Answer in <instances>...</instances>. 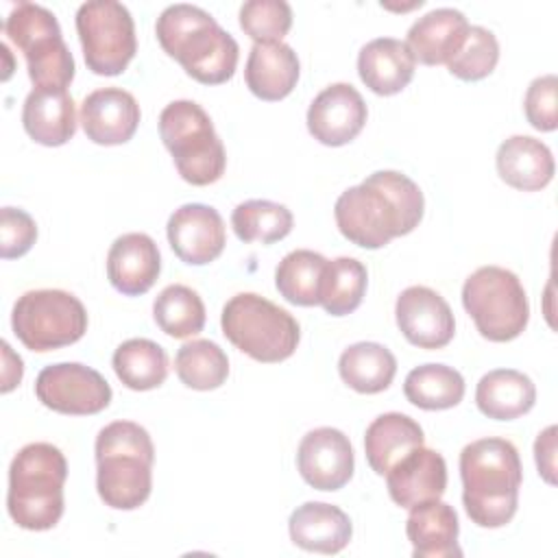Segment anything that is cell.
<instances>
[{"mask_svg":"<svg viewBox=\"0 0 558 558\" xmlns=\"http://www.w3.org/2000/svg\"><path fill=\"white\" fill-rule=\"evenodd\" d=\"M423 209V192L408 174L377 170L338 196L333 216L349 242L362 248H381L392 238L414 231Z\"/></svg>","mask_w":558,"mask_h":558,"instance_id":"1","label":"cell"},{"mask_svg":"<svg viewBox=\"0 0 558 558\" xmlns=\"http://www.w3.org/2000/svg\"><path fill=\"white\" fill-rule=\"evenodd\" d=\"M462 504L480 527L510 523L519 506L523 480L517 447L506 438H480L460 453Z\"/></svg>","mask_w":558,"mask_h":558,"instance_id":"2","label":"cell"},{"mask_svg":"<svg viewBox=\"0 0 558 558\" xmlns=\"http://www.w3.org/2000/svg\"><path fill=\"white\" fill-rule=\"evenodd\" d=\"M157 41L183 70L203 85H220L235 72L240 48L205 9L196 4H170L155 24Z\"/></svg>","mask_w":558,"mask_h":558,"instance_id":"3","label":"cell"},{"mask_svg":"<svg viewBox=\"0 0 558 558\" xmlns=\"http://www.w3.org/2000/svg\"><path fill=\"white\" fill-rule=\"evenodd\" d=\"M96 488L105 506L140 508L153 488L155 447L148 432L133 421H113L96 436Z\"/></svg>","mask_w":558,"mask_h":558,"instance_id":"4","label":"cell"},{"mask_svg":"<svg viewBox=\"0 0 558 558\" xmlns=\"http://www.w3.org/2000/svg\"><path fill=\"white\" fill-rule=\"evenodd\" d=\"M68 462L50 442L24 445L9 466L7 510L13 523L24 530L44 532L63 514V484Z\"/></svg>","mask_w":558,"mask_h":558,"instance_id":"5","label":"cell"},{"mask_svg":"<svg viewBox=\"0 0 558 558\" xmlns=\"http://www.w3.org/2000/svg\"><path fill=\"white\" fill-rule=\"evenodd\" d=\"M220 325L235 349L264 364L288 360L301 338L296 318L255 292L231 296L222 307Z\"/></svg>","mask_w":558,"mask_h":558,"instance_id":"6","label":"cell"},{"mask_svg":"<svg viewBox=\"0 0 558 558\" xmlns=\"http://www.w3.org/2000/svg\"><path fill=\"white\" fill-rule=\"evenodd\" d=\"M159 135L177 172L192 185L216 183L227 166L222 140L211 118L194 100H172L159 113Z\"/></svg>","mask_w":558,"mask_h":558,"instance_id":"7","label":"cell"},{"mask_svg":"<svg viewBox=\"0 0 558 558\" xmlns=\"http://www.w3.org/2000/svg\"><path fill=\"white\" fill-rule=\"evenodd\" d=\"M2 28L24 54L28 76L37 89H65L72 83L74 59L52 11L35 2H17Z\"/></svg>","mask_w":558,"mask_h":558,"instance_id":"8","label":"cell"},{"mask_svg":"<svg viewBox=\"0 0 558 558\" xmlns=\"http://www.w3.org/2000/svg\"><path fill=\"white\" fill-rule=\"evenodd\" d=\"M462 305L477 331L490 342H508L523 333L530 303L519 277L501 266H482L462 286Z\"/></svg>","mask_w":558,"mask_h":558,"instance_id":"9","label":"cell"},{"mask_svg":"<svg viewBox=\"0 0 558 558\" xmlns=\"http://www.w3.org/2000/svg\"><path fill=\"white\" fill-rule=\"evenodd\" d=\"M17 340L37 353L74 344L87 331L85 305L65 290H28L11 312Z\"/></svg>","mask_w":558,"mask_h":558,"instance_id":"10","label":"cell"},{"mask_svg":"<svg viewBox=\"0 0 558 558\" xmlns=\"http://www.w3.org/2000/svg\"><path fill=\"white\" fill-rule=\"evenodd\" d=\"M76 33L83 46L85 63L94 74H122L135 57V24L122 2H83L76 11Z\"/></svg>","mask_w":558,"mask_h":558,"instance_id":"11","label":"cell"},{"mask_svg":"<svg viewBox=\"0 0 558 558\" xmlns=\"http://www.w3.org/2000/svg\"><path fill=\"white\" fill-rule=\"evenodd\" d=\"M37 399L59 414H98L111 401L107 379L78 362H59L41 368L35 379Z\"/></svg>","mask_w":558,"mask_h":558,"instance_id":"12","label":"cell"},{"mask_svg":"<svg viewBox=\"0 0 558 558\" xmlns=\"http://www.w3.org/2000/svg\"><path fill=\"white\" fill-rule=\"evenodd\" d=\"M395 316L405 340L418 349H442L456 333L449 303L427 286L405 288L397 299Z\"/></svg>","mask_w":558,"mask_h":558,"instance_id":"13","label":"cell"},{"mask_svg":"<svg viewBox=\"0 0 558 558\" xmlns=\"http://www.w3.org/2000/svg\"><path fill=\"white\" fill-rule=\"evenodd\" d=\"M296 466L301 477L312 488L338 490L353 475V447L340 429L316 427L301 438L296 451Z\"/></svg>","mask_w":558,"mask_h":558,"instance_id":"14","label":"cell"},{"mask_svg":"<svg viewBox=\"0 0 558 558\" xmlns=\"http://www.w3.org/2000/svg\"><path fill=\"white\" fill-rule=\"evenodd\" d=\"M166 233L174 255L190 266L214 262L227 244L222 216L203 203H187L174 209L168 218Z\"/></svg>","mask_w":558,"mask_h":558,"instance_id":"15","label":"cell"},{"mask_svg":"<svg viewBox=\"0 0 558 558\" xmlns=\"http://www.w3.org/2000/svg\"><path fill=\"white\" fill-rule=\"evenodd\" d=\"M366 102L349 83H331L307 109V129L325 146H344L366 124Z\"/></svg>","mask_w":558,"mask_h":558,"instance_id":"16","label":"cell"},{"mask_svg":"<svg viewBox=\"0 0 558 558\" xmlns=\"http://www.w3.org/2000/svg\"><path fill=\"white\" fill-rule=\"evenodd\" d=\"M140 124V105L122 87H102L85 96L81 126L94 144L116 146L129 142Z\"/></svg>","mask_w":558,"mask_h":558,"instance_id":"17","label":"cell"},{"mask_svg":"<svg viewBox=\"0 0 558 558\" xmlns=\"http://www.w3.org/2000/svg\"><path fill=\"white\" fill-rule=\"evenodd\" d=\"M388 495L401 508L440 499L447 488L445 458L427 447H414L386 473Z\"/></svg>","mask_w":558,"mask_h":558,"instance_id":"18","label":"cell"},{"mask_svg":"<svg viewBox=\"0 0 558 558\" xmlns=\"http://www.w3.org/2000/svg\"><path fill=\"white\" fill-rule=\"evenodd\" d=\"M161 270V255L155 240L146 233H124L113 240L107 253V279L126 294L140 296L148 292Z\"/></svg>","mask_w":558,"mask_h":558,"instance_id":"19","label":"cell"},{"mask_svg":"<svg viewBox=\"0 0 558 558\" xmlns=\"http://www.w3.org/2000/svg\"><path fill=\"white\" fill-rule=\"evenodd\" d=\"M288 530L296 547L316 554L342 551L353 534L349 514L325 501H305L299 506L290 514Z\"/></svg>","mask_w":558,"mask_h":558,"instance_id":"20","label":"cell"},{"mask_svg":"<svg viewBox=\"0 0 558 558\" xmlns=\"http://www.w3.org/2000/svg\"><path fill=\"white\" fill-rule=\"evenodd\" d=\"M458 514L449 504L432 499L410 508L405 534L412 543L414 558L462 556V549L458 547Z\"/></svg>","mask_w":558,"mask_h":558,"instance_id":"21","label":"cell"},{"mask_svg":"<svg viewBox=\"0 0 558 558\" xmlns=\"http://www.w3.org/2000/svg\"><path fill=\"white\" fill-rule=\"evenodd\" d=\"M469 26L471 24L462 11L440 7L425 13L410 26L405 46L410 48L414 61L425 65H440L458 52Z\"/></svg>","mask_w":558,"mask_h":558,"instance_id":"22","label":"cell"},{"mask_svg":"<svg viewBox=\"0 0 558 558\" xmlns=\"http://www.w3.org/2000/svg\"><path fill=\"white\" fill-rule=\"evenodd\" d=\"M414 65L416 61L405 41L395 37H377L362 46L357 54L362 83L379 96H392L405 89L414 76Z\"/></svg>","mask_w":558,"mask_h":558,"instance_id":"23","label":"cell"},{"mask_svg":"<svg viewBox=\"0 0 558 558\" xmlns=\"http://www.w3.org/2000/svg\"><path fill=\"white\" fill-rule=\"evenodd\" d=\"M299 72L301 65L292 46L283 41L253 44L244 68V81L251 94L272 102L286 98L294 89Z\"/></svg>","mask_w":558,"mask_h":558,"instance_id":"24","label":"cell"},{"mask_svg":"<svg viewBox=\"0 0 558 558\" xmlns=\"http://www.w3.org/2000/svg\"><path fill=\"white\" fill-rule=\"evenodd\" d=\"M497 172L514 190L536 192L543 190L554 179V155L536 137L512 135L504 140L497 148Z\"/></svg>","mask_w":558,"mask_h":558,"instance_id":"25","label":"cell"},{"mask_svg":"<svg viewBox=\"0 0 558 558\" xmlns=\"http://www.w3.org/2000/svg\"><path fill=\"white\" fill-rule=\"evenodd\" d=\"M24 131L44 146H61L76 133V107L65 89H33L22 107Z\"/></svg>","mask_w":558,"mask_h":558,"instance_id":"26","label":"cell"},{"mask_svg":"<svg viewBox=\"0 0 558 558\" xmlns=\"http://www.w3.org/2000/svg\"><path fill=\"white\" fill-rule=\"evenodd\" d=\"M536 401L534 381L514 368L488 371L475 388L480 412L495 421H512L527 414Z\"/></svg>","mask_w":558,"mask_h":558,"instance_id":"27","label":"cell"},{"mask_svg":"<svg viewBox=\"0 0 558 558\" xmlns=\"http://www.w3.org/2000/svg\"><path fill=\"white\" fill-rule=\"evenodd\" d=\"M425 440L421 425L401 412L379 414L364 434L366 462L377 475H386L395 462Z\"/></svg>","mask_w":558,"mask_h":558,"instance_id":"28","label":"cell"},{"mask_svg":"<svg viewBox=\"0 0 558 558\" xmlns=\"http://www.w3.org/2000/svg\"><path fill=\"white\" fill-rule=\"evenodd\" d=\"M338 373L355 392L377 395L392 384L397 360L392 351L379 342H355L342 351Z\"/></svg>","mask_w":558,"mask_h":558,"instance_id":"29","label":"cell"},{"mask_svg":"<svg viewBox=\"0 0 558 558\" xmlns=\"http://www.w3.org/2000/svg\"><path fill=\"white\" fill-rule=\"evenodd\" d=\"M113 371L131 390L159 388L168 377V355L148 338H131L113 351Z\"/></svg>","mask_w":558,"mask_h":558,"instance_id":"30","label":"cell"},{"mask_svg":"<svg viewBox=\"0 0 558 558\" xmlns=\"http://www.w3.org/2000/svg\"><path fill=\"white\" fill-rule=\"evenodd\" d=\"M403 395L421 410H449L462 401L464 379L447 364H423L405 375Z\"/></svg>","mask_w":558,"mask_h":558,"instance_id":"31","label":"cell"},{"mask_svg":"<svg viewBox=\"0 0 558 558\" xmlns=\"http://www.w3.org/2000/svg\"><path fill=\"white\" fill-rule=\"evenodd\" d=\"M325 266L327 259L320 253H314L310 248H296L279 262L275 270V286L279 294L292 305H318Z\"/></svg>","mask_w":558,"mask_h":558,"instance_id":"32","label":"cell"},{"mask_svg":"<svg viewBox=\"0 0 558 558\" xmlns=\"http://www.w3.org/2000/svg\"><path fill=\"white\" fill-rule=\"evenodd\" d=\"M366 268L355 257H336L327 262L318 303L331 316H347L355 312L366 292Z\"/></svg>","mask_w":558,"mask_h":558,"instance_id":"33","label":"cell"},{"mask_svg":"<svg viewBox=\"0 0 558 558\" xmlns=\"http://www.w3.org/2000/svg\"><path fill=\"white\" fill-rule=\"evenodd\" d=\"M292 211L275 201L251 198L240 203L231 214V227L242 242L272 244L292 231Z\"/></svg>","mask_w":558,"mask_h":558,"instance_id":"34","label":"cell"},{"mask_svg":"<svg viewBox=\"0 0 558 558\" xmlns=\"http://www.w3.org/2000/svg\"><path fill=\"white\" fill-rule=\"evenodd\" d=\"M153 316L157 327L170 338H190L205 327V303L196 290L172 283L155 299Z\"/></svg>","mask_w":558,"mask_h":558,"instance_id":"35","label":"cell"},{"mask_svg":"<svg viewBox=\"0 0 558 558\" xmlns=\"http://www.w3.org/2000/svg\"><path fill=\"white\" fill-rule=\"evenodd\" d=\"M174 371L187 388L214 390L225 384L229 375V360L216 342L198 338L179 347L174 355Z\"/></svg>","mask_w":558,"mask_h":558,"instance_id":"36","label":"cell"},{"mask_svg":"<svg viewBox=\"0 0 558 558\" xmlns=\"http://www.w3.org/2000/svg\"><path fill=\"white\" fill-rule=\"evenodd\" d=\"M499 61L497 37L484 26H469L458 52L445 63L449 72L462 81L486 78Z\"/></svg>","mask_w":558,"mask_h":558,"instance_id":"37","label":"cell"},{"mask_svg":"<svg viewBox=\"0 0 558 558\" xmlns=\"http://www.w3.org/2000/svg\"><path fill=\"white\" fill-rule=\"evenodd\" d=\"M240 26L255 44L281 41L292 26V9L286 0H248L240 7Z\"/></svg>","mask_w":558,"mask_h":558,"instance_id":"38","label":"cell"},{"mask_svg":"<svg viewBox=\"0 0 558 558\" xmlns=\"http://www.w3.org/2000/svg\"><path fill=\"white\" fill-rule=\"evenodd\" d=\"M556 94H558V78L556 74H545V76H538L530 83L527 92H525V100H523V107H525V118L527 122L536 129V131H543V133H549V131H556L558 126V100H556Z\"/></svg>","mask_w":558,"mask_h":558,"instance_id":"39","label":"cell"},{"mask_svg":"<svg viewBox=\"0 0 558 558\" xmlns=\"http://www.w3.org/2000/svg\"><path fill=\"white\" fill-rule=\"evenodd\" d=\"M37 240V225L24 209L2 207L0 211V255L13 259L26 255Z\"/></svg>","mask_w":558,"mask_h":558,"instance_id":"40","label":"cell"},{"mask_svg":"<svg viewBox=\"0 0 558 558\" xmlns=\"http://www.w3.org/2000/svg\"><path fill=\"white\" fill-rule=\"evenodd\" d=\"M534 458L538 475L547 484H556V425L543 429L534 442Z\"/></svg>","mask_w":558,"mask_h":558,"instance_id":"41","label":"cell"}]
</instances>
